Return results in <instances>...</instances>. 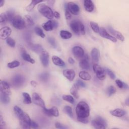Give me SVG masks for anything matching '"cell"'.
<instances>
[{
  "mask_svg": "<svg viewBox=\"0 0 129 129\" xmlns=\"http://www.w3.org/2000/svg\"><path fill=\"white\" fill-rule=\"evenodd\" d=\"M14 110L15 114L20 120L21 126L24 128H30L31 120L28 114L23 111V110L18 106H15L14 107Z\"/></svg>",
  "mask_w": 129,
  "mask_h": 129,
  "instance_id": "obj_1",
  "label": "cell"
},
{
  "mask_svg": "<svg viewBox=\"0 0 129 129\" xmlns=\"http://www.w3.org/2000/svg\"><path fill=\"white\" fill-rule=\"evenodd\" d=\"M77 118H88L90 114V108L88 104L85 101L79 102L76 107Z\"/></svg>",
  "mask_w": 129,
  "mask_h": 129,
  "instance_id": "obj_2",
  "label": "cell"
},
{
  "mask_svg": "<svg viewBox=\"0 0 129 129\" xmlns=\"http://www.w3.org/2000/svg\"><path fill=\"white\" fill-rule=\"evenodd\" d=\"M39 12L45 18L52 19L54 17L53 12L51 9L44 4H39L37 7Z\"/></svg>",
  "mask_w": 129,
  "mask_h": 129,
  "instance_id": "obj_3",
  "label": "cell"
},
{
  "mask_svg": "<svg viewBox=\"0 0 129 129\" xmlns=\"http://www.w3.org/2000/svg\"><path fill=\"white\" fill-rule=\"evenodd\" d=\"M92 125L96 129H105L107 127V123L101 116H97L91 121Z\"/></svg>",
  "mask_w": 129,
  "mask_h": 129,
  "instance_id": "obj_4",
  "label": "cell"
},
{
  "mask_svg": "<svg viewBox=\"0 0 129 129\" xmlns=\"http://www.w3.org/2000/svg\"><path fill=\"white\" fill-rule=\"evenodd\" d=\"M12 24L14 27L19 30L23 29L26 26L24 19H23L20 15H16L15 16L12 21Z\"/></svg>",
  "mask_w": 129,
  "mask_h": 129,
  "instance_id": "obj_5",
  "label": "cell"
},
{
  "mask_svg": "<svg viewBox=\"0 0 129 129\" xmlns=\"http://www.w3.org/2000/svg\"><path fill=\"white\" fill-rule=\"evenodd\" d=\"M93 70L96 74V77L100 80H103L105 79V70L100 66L97 64L93 65Z\"/></svg>",
  "mask_w": 129,
  "mask_h": 129,
  "instance_id": "obj_6",
  "label": "cell"
},
{
  "mask_svg": "<svg viewBox=\"0 0 129 129\" xmlns=\"http://www.w3.org/2000/svg\"><path fill=\"white\" fill-rule=\"evenodd\" d=\"M58 26V23L54 20H49L42 25V28L46 31H50L55 29Z\"/></svg>",
  "mask_w": 129,
  "mask_h": 129,
  "instance_id": "obj_7",
  "label": "cell"
},
{
  "mask_svg": "<svg viewBox=\"0 0 129 129\" xmlns=\"http://www.w3.org/2000/svg\"><path fill=\"white\" fill-rule=\"evenodd\" d=\"M32 101L33 102L38 105L42 107L43 109L45 108V103L43 99L41 98V96L36 92H34L32 94Z\"/></svg>",
  "mask_w": 129,
  "mask_h": 129,
  "instance_id": "obj_8",
  "label": "cell"
},
{
  "mask_svg": "<svg viewBox=\"0 0 129 129\" xmlns=\"http://www.w3.org/2000/svg\"><path fill=\"white\" fill-rule=\"evenodd\" d=\"M25 82V78L20 75H16L12 79V84L15 87H20Z\"/></svg>",
  "mask_w": 129,
  "mask_h": 129,
  "instance_id": "obj_9",
  "label": "cell"
},
{
  "mask_svg": "<svg viewBox=\"0 0 129 129\" xmlns=\"http://www.w3.org/2000/svg\"><path fill=\"white\" fill-rule=\"evenodd\" d=\"M67 7L72 14L77 15L79 14L80 8L77 4L74 2H69L67 5Z\"/></svg>",
  "mask_w": 129,
  "mask_h": 129,
  "instance_id": "obj_10",
  "label": "cell"
},
{
  "mask_svg": "<svg viewBox=\"0 0 129 129\" xmlns=\"http://www.w3.org/2000/svg\"><path fill=\"white\" fill-rule=\"evenodd\" d=\"M89 58L87 55H84L79 62L80 67L83 70H88L90 69V64L89 62Z\"/></svg>",
  "mask_w": 129,
  "mask_h": 129,
  "instance_id": "obj_11",
  "label": "cell"
},
{
  "mask_svg": "<svg viewBox=\"0 0 129 129\" xmlns=\"http://www.w3.org/2000/svg\"><path fill=\"white\" fill-rule=\"evenodd\" d=\"M1 92L4 94L10 95L11 94L10 86L9 83L6 81L1 80Z\"/></svg>",
  "mask_w": 129,
  "mask_h": 129,
  "instance_id": "obj_12",
  "label": "cell"
},
{
  "mask_svg": "<svg viewBox=\"0 0 129 129\" xmlns=\"http://www.w3.org/2000/svg\"><path fill=\"white\" fill-rule=\"evenodd\" d=\"M99 34L100 35L105 38H106L107 39L110 40V41H111L113 42H116L117 41V39L116 38H115L114 37L111 36V35H110L107 32V31L103 28H101L99 30Z\"/></svg>",
  "mask_w": 129,
  "mask_h": 129,
  "instance_id": "obj_13",
  "label": "cell"
},
{
  "mask_svg": "<svg viewBox=\"0 0 129 129\" xmlns=\"http://www.w3.org/2000/svg\"><path fill=\"white\" fill-rule=\"evenodd\" d=\"M12 32L11 29L7 26L2 28L0 30V36L2 39H7Z\"/></svg>",
  "mask_w": 129,
  "mask_h": 129,
  "instance_id": "obj_14",
  "label": "cell"
},
{
  "mask_svg": "<svg viewBox=\"0 0 129 129\" xmlns=\"http://www.w3.org/2000/svg\"><path fill=\"white\" fill-rule=\"evenodd\" d=\"M40 59L44 67H47L49 62V54L45 50L40 53Z\"/></svg>",
  "mask_w": 129,
  "mask_h": 129,
  "instance_id": "obj_15",
  "label": "cell"
},
{
  "mask_svg": "<svg viewBox=\"0 0 129 129\" xmlns=\"http://www.w3.org/2000/svg\"><path fill=\"white\" fill-rule=\"evenodd\" d=\"M43 109L44 112L48 116H53L57 117L59 115L58 110L56 107L53 106L49 109H47L46 108H45Z\"/></svg>",
  "mask_w": 129,
  "mask_h": 129,
  "instance_id": "obj_16",
  "label": "cell"
},
{
  "mask_svg": "<svg viewBox=\"0 0 129 129\" xmlns=\"http://www.w3.org/2000/svg\"><path fill=\"white\" fill-rule=\"evenodd\" d=\"M72 51L76 58H82L84 55V51L83 48L80 46H76L73 48Z\"/></svg>",
  "mask_w": 129,
  "mask_h": 129,
  "instance_id": "obj_17",
  "label": "cell"
},
{
  "mask_svg": "<svg viewBox=\"0 0 129 129\" xmlns=\"http://www.w3.org/2000/svg\"><path fill=\"white\" fill-rule=\"evenodd\" d=\"M63 76L69 81H73L75 77V72L72 69H66L62 72Z\"/></svg>",
  "mask_w": 129,
  "mask_h": 129,
  "instance_id": "obj_18",
  "label": "cell"
},
{
  "mask_svg": "<svg viewBox=\"0 0 129 129\" xmlns=\"http://www.w3.org/2000/svg\"><path fill=\"white\" fill-rule=\"evenodd\" d=\"M91 55L92 60L95 62H98L100 58V52L99 50L96 48H93L91 52Z\"/></svg>",
  "mask_w": 129,
  "mask_h": 129,
  "instance_id": "obj_19",
  "label": "cell"
},
{
  "mask_svg": "<svg viewBox=\"0 0 129 129\" xmlns=\"http://www.w3.org/2000/svg\"><path fill=\"white\" fill-rule=\"evenodd\" d=\"M110 113L113 116L118 117H121L123 116L125 114L126 112L122 109L116 108L114 110L110 111Z\"/></svg>",
  "mask_w": 129,
  "mask_h": 129,
  "instance_id": "obj_20",
  "label": "cell"
},
{
  "mask_svg": "<svg viewBox=\"0 0 129 129\" xmlns=\"http://www.w3.org/2000/svg\"><path fill=\"white\" fill-rule=\"evenodd\" d=\"M108 29L109 30V31L112 34H113L114 36H115L118 39H119L120 41H124V37L123 36V35L120 33L119 31H116L114 29H113L112 27H108Z\"/></svg>",
  "mask_w": 129,
  "mask_h": 129,
  "instance_id": "obj_21",
  "label": "cell"
},
{
  "mask_svg": "<svg viewBox=\"0 0 129 129\" xmlns=\"http://www.w3.org/2000/svg\"><path fill=\"white\" fill-rule=\"evenodd\" d=\"M84 6L86 11L91 12L94 10V6L91 0H85L84 1Z\"/></svg>",
  "mask_w": 129,
  "mask_h": 129,
  "instance_id": "obj_22",
  "label": "cell"
},
{
  "mask_svg": "<svg viewBox=\"0 0 129 129\" xmlns=\"http://www.w3.org/2000/svg\"><path fill=\"white\" fill-rule=\"evenodd\" d=\"M70 27L74 33L76 34H80L79 30V21L74 20L71 21L70 23Z\"/></svg>",
  "mask_w": 129,
  "mask_h": 129,
  "instance_id": "obj_23",
  "label": "cell"
},
{
  "mask_svg": "<svg viewBox=\"0 0 129 129\" xmlns=\"http://www.w3.org/2000/svg\"><path fill=\"white\" fill-rule=\"evenodd\" d=\"M51 59L53 63L57 66L64 67L65 66L64 62L60 58L56 55L52 56Z\"/></svg>",
  "mask_w": 129,
  "mask_h": 129,
  "instance_id": "obj_24",
  "label": "cell"
},
{
  "mask_svg": "<svg viewBox=\"0 0 129 129\" xmlns=\"http://www.w3.org/2000/svg\"><path fill=\"white\" fill-rule=\"evenodd\" d=\"M21 56H22V57L23 58V59H24L25 60H26V61L29 62L32 64L35 63V60L31 57L30 55L29 54H28L26 52V51H25V50L24 49L22 51Z\"/></svg>",
  "mask_w": 129,
  "mask_h": 129,
  "instance_id": "obj_25",
  "label": "cell"
},
{
  "mask_svg": "<svg viewBox=\"0 0 129 129\" xmlns=\"http://www.w3.org/2000/svg\"><path fill=\"white\" fill-rule=\"evenodd\" d=\"M79 76L81 78V79L84 80H87V81L90 80L91 78V76L90 74L86 71H82L80 72L79 74Z\"/></svg>",
  "mask_w": 129,
  "mask_h": 129,
  "instance_id": "obj_26",
  "label": "cell"
},
{
  "mask_svg": "<svg viewBox=\"0 0 129 129\" xmlns=\"http://www.w3.org/2000/svg\"><path fill=\"white\" fill-rule=\"evenodd\" d=\"M43 1H32L30 3V4L26 7V10L27 12H30L35 7V6L38 4H40L41 2H43Z\"/></svg>",
  "mask_w": 129,
  "mask_h": 129,
  "instance_id": "obj_27",
  "label": "cell"
},
{
  "mask_svg": "<svg viewBox=\"0 0 129 129\" xmlns=\"http://www.w3.org/2000/svg\"><path fill=\"white\" fill-rule=\"evenodd\" d=\"M1 101L4 104H8L10 102V98L9 95L3 93L1 92Z\"/></svg>",
  "mask_w": 129,
  "mask_h": 129,
  "instance_id": "obj_28",
  "label": "cell"
},
{
  "mask_svg": "<svg viewBox=\"0 0 129 129\" xmlns=\"http://www.w3.org/2000/svg\"><path fill=\"white\" fill-rule=\"evenodd\" d=\"M24 20L25 22L26 25L28 26H32L34 25V22L32 18L29 15H26L24 16Z\"/></svg>",
  "mask_w": 129,
  "mask_h": 129,
  "instance_id": "obj_29",
  "label": "cell"
},
{
  "mask_svg": "<svg viewBox=\"0 0 129 129\" xmlns=\"http://www.w3.org/2000/svg\"><path fill=\"white\" fill-rule=\"evenodd\" d=\"M60 37L64 39H70L72 37V34L68 31H66V30H61L60 31Z\"/></svg>",
  "mask_w": 129,
  "mask_h": 129,
  "instance_id": "obj_30",
  "label": "cell"
},
{
  "mask_svg": "<svg viewBox=\"0 0 129 129\" xmlns=\"http://www.w3.org/2000/svg\"><path fill=\"white\" fill-rule=\"evenodd\" d=\"M22 95L23 97V102L25 104H29L32 103L31 98L28 93L26 92H23L22 93Z\"/></svg>",
  "mask_w": 129,
  "mask_h": 129,
  "instance_id": "obj_31",
  "label": "cell"
},
{
  "mask_svg": "<svg viewBox=\"0 0 129 129\" xmlns=\"http://www.w3.org/2000/svg\"><path fill=\"white\" fill-rule=\"evenodd\" d=\"M78 88L79 87L76 84H74L70 89L71 93L73 95L74 97H75L76 98H77V99L79 98V94L78 93Z\"/></svg>",
  "mask_w": 129,
  "mask_h": 129,
  "instance_id": "obj_32",
  "label": "cell"
},
{
  "mask_svg": "<svg viewBox=\"0 0 129 129\" xmlns=\"http://www.w3.org/2000/svg\"><path fill=\"white\" fill-rule=\"evenodd\" d=\"M7 17L8 18V20L9 22H12L13 19L15 17V13L14 11L13 10H9L7 12Z\"/></svg>",
  "mask_w": 129,
  "mask_h": 129,
  "instance_id": "obj_33",
  "label": "cell"
},
{
  "mask_svg": "<svg viewBox=\"0 0 129 129\" xmlns=\"http://www.w3.org/2000/svg\"><path fill=\"white\" fill-rule=\"evenodd\" d=\"M32 49L36 53H41L44 49L43 48L42 46L38 44L33 45L32 46Z\"/></svg>",
  "mask_w": 129,
  "mask_h": 129,
  "instance_id": "obj_34",
  "label": "cell"
},
{
  "mask_svg": "<svg viewBox=\"0 0 129 129\" xmlns=\"http://www.w3.org/2000/svg\"><path fill=\"white\" fill-rule=\"evenodd\" d=\"M90 26H91V28H92V29L93 30V31L95 33H99L100 28L97 23H96L94 22L91 21V22H90Z\"/></svg>",
  "mask_w": 129,
  "mask_h": 129,
  "instance_id": "obj_35",
  "label": "cell"
},
{
  "mask_svg": "<svg viewBox=\"0 0 129 129\" xmlns=\"http://www.w3.org/2000/svg\"><path fill=\"white\" fill-rule=\"evenodd\" d=\"M115 83H116V85H117V86H118L119 88H120V89H121V88L126 89V88H128L127 85L126 83H125L122 82V81H121V80H118V79L116 80H115Z\"/></svg>",
  "mask_w": 129,
  "mask_h": 129,
  "instance_id": "obj_36",
  "label": "cell"
},
{
  "mask_svg": "<svg viewBox=\"0 0 129 129\" xmlns=\"http://www.w3.org/2000/svg\"><path fill=\"white\" fill-rule=\"evenodd\" d=\"M35 33L38 35V36H39L40 37H41V38H44L45 37V34L43 33L42 30L39 27H36L35 28Z\"/></svg>",
  "mask_w": 129,
  "mask_h": 129,
  "instance_id": "obj_37",
  "label": "cell"
},
{
  "mask_svg": "<svg viewBox=\"0 0 129 129\" xmlns=\"http://www.w3.org/2000/svg\"><path fill=\"white\" fill-rule=\"evenodd\" d=\"M63 100L69 102L72 104L74 103V99L73 98V96H72L71 95H63L62 97Z\"/></svg>",
  "mask_w": 129,
  "mask_h": 129,
  "instance_id": "obj_38",
  "label": "cell"
},
{
  "mask_svg": "<svg viewBox=\"0 0 129 129\" xmlns=\"http://www.w3.org/2000/svg\"><path fill=\"white\" fill-rule=\"evenodd\" d=\"M19 66H20V62H19V61H18L17 60L13 61L12 62L8 63V64H7L8 67L10 69H13V68L18 67Z\"/></svg>",
  "mask_w": 129,
  "mask_h": 129,
  "instance_id": "obj_39",
  "label": "cell"
},
{
  "mask_svg": "<svg viewBox=\"0 0 129 129\" xmlns=\"http://www.w3.org/2000/svg\"><path fill=\"white\" fill-rule=\"evenodd\" d=\"M64 110L65 112L71 118L73 117V114L72 109L70 106H66L64 107Z\"/></svg>",
  "mask_w": 129,
  "mask_h": 129,
  "instance_id": "obj_40",
  "label": "cell"
},
{
  "mask_svg": "<svg viewBox=\"0 0 129 129\" xmlns=\"http://www.w3.org/2000/svg\"><path fill=\"white\" fill-rule=\"evenodd\" d=\"M116 92L115 88L113 86H110L107 89V93L109 96L114 94Z\"/></svg>",
  "mask_w": 129,
  "mask_h": 129,
  "instance_id": "obj_41",
  "label": "cell"
},
{
  "mask_svg": "<svg viewBox=\"0 0 129 129\" xmlns=\"http://www.w3.org/2000/svg\"><path fill=\"white\" fill-rule=\"evenodd\" d=\"M79 30L80 34L82 35H84L85 34L84 26L83 23L80 21H79Z\"/></svg>",
  "mask_w": 129,
  "mask_h": 129,
  "instance_id": "obj_42",
  "label": "cell"
},
{
  "mask_svg": "<svg viewBox=\"0 0 129 129\" xmlns=\"http://www.w3.org/2000/svg\"><path fill=\"white\" fill-rule=\"evenodd\" d=\"M6 42L10 46L12 47H14L15 46V41L11 37H9L6 39Z\"/></svg>",
  "mask_w": 129,
  "mask_h": 129,
  "instance_id": "obj_43",
  "label": "cell"
},
{
  "mask_svg": "<svg viewBox=\"0 0 129 129\" xmlns=\"http://www.w3.org/2000/svg\"><path fill=\"white\" fill-rule=\"evenodd\" d=\"M8 20V18L6 14L4 13H1L0 15V22L2 24H5Z\"/></svg>",
  "mask_w": 129,
  "mask_h": 129,
  "instance_id": "obj_44",
  "label": "cell"
},
{
  "mask_svg": "<svg viewBox=\"0 0 129 129\" xmlns=\"http://www.w3.org/2000/svg\"><path fill=\"white\" fill-rule=\"evenodd\" d=\"M48 41L50 44V45L54 48H56L57 46L56 42L55 39L53 37H49L48 38Z\"/></svg>",
  "mask_w": 129,
  "mask_h": 129,
  "instance_id": "obj_45",
  "label": "cell"
},
{
  "mask_svg": "<svg viewBox=\"0 0 129 129\" xmlns=\"http://www.w3.org/2000/svg\"><path fill=\"white\" fill-rule=\"evenodd\" d=\"M65 16L67 20H70L72 18V15L69 9H68L67 5L65 6Z\"/></svg>",
  "mask_w": 129,
  "mask_h": 129,
  "instance_id": "obj_46",
  "label": "cell"
},
{
  "mask_svg": "<svg viewBox=\"0 0 129 129\" xmlns=\"http://www.w3.org/2000/svg\"><path fill=\"white\" fill-rule=\"evenodd\" d=\"M49 77V75L47 73H43L40 75L39 78L40 80H41L42 81H47Z\"/></svg>",
  "mask_w": 129,
  "mask_h": 129,
  "instance_id": "obj_47",
  "label": "cell"
},
{
  "mask_svg": "<svg viewBox=\"0 0 129 129\" xmlns=\"http://www.w3.org/2000/svg\"><path fill=\"white\" fill-rule=\"evenodd\" d=\"M105 72L107 73V74L109 75V76L110 77V78L112 79H114L115 78V75L114 74V73L113 72H112L110 70H109V69H105Z\"/></svg>",
  "mask_w": 129,
  "mask_h": 129,
  "instance_id": "obj_48",
  "label": "cell"
},
{
  "mask_svg": "<svg viewBox=\"0 0 129 129\" xmlns=\"http://www.w3.org/2000/svg\"><path fill=\"white\" fill-rule=\"evenodd\" d=\"M78 87H86V84L82 81L80 80H78L77 81H76V83L75 84Z\"/></svg>",
  "mask_w": 129,
  "mask_h": 129,
  "instance_id": "obj_49",
  "label": "cell"
},
{
  "mask_svg": "<svg viewBox=\"0 0 129 129\" xmlns=\"http://www.w3.org/2000/svg\"><path fill=\"white\" fill-rule=\"evenodd\" d=\"M55 126L56 128H59V129H66V128H68L67 126L61 124L59 122H56L55 123Z\"/></svg>",
  "mask_w": 129,
  "mask_h": 129,
  "instance_id": "obj_50",
  "label": "cell"
},
{
  "mask_svg": "<svg viewBox=\"0 0 129 129\" xmlns=\"http://www.w3.org/2000/svg\"><path fill=\"white\" fill-rule=\"evenodd\" d=\"M78 121L83 123H87L89 122L88 118H77Z\"/></svg>",
  "mask_w": 129,
  "mask_h": 129,
  "instance_id": "obj_51",
  "label": "cell"
},
{
  "mask_svg": "<svg viewBox=\"0 0 129 129\" xmlns=\"http://www.w3.org/2000/svg\"><path fill=\"white\" fill-rule=\"evenodd\" d=\"M30 127H32L33 128H36L38 127V125L34 120H31L30 122Z\"/></svg>",
  "mask_w": 129,
  "mask_h": 129,
  "instance_id": "obj_52",
  "label": "cell"
},
{
  "mask_svg": "<svg viewBox=\"0 0 129 129\" xmlns=\"http://www.w3.org/2000/svg\"><path fill=\"white\" fill-rule=\"evenodd\" d=\"M6 125V123L4 121V120L3 119V116L2 114L0 115V127L2 128L3 126H4Z\"/></svg>",
  "mask_w": 129,
  "mask_h": 129,
  "instance_id": "obj_53",
  "label": "cell"
},
{
  "mask_svg": "<svg viewBox=\"0 0 129 129\" xmlns=\"http://www.w3.org/2000/svg\"><path fill=\"white\" fill-rule=\"evenodd\" d=\"M53 15H54V17L55 18L59 19V18H60V14H59V13L58 12H57V11L54 12L53 13Z\"/></svg>",
  "mask_w": 129,
  "mask_h": 129,
  "instance_id": "obj_54",
  "label": "cell"
},
{
  "mask_svg": "<svg viewBox=\"0 0 129 129\" xmlns=\"http://www.w3.org/2000/svg\"><path fill=\"white\" fill-rule=\"evenodd\" d=\"M68 61L71 64H74L75 63V60L73 59V58L70 57L69 58H68Z\"/></svg>",
  "mask_w": 129,
  "mask_h": 129,
  "instance_id": "obj_55",
  "label": "cell"
},
{
  "mask_svg": "<svg viewBox=\"0 0 129 129\" xmlns=\"http://www.w3.org/2000/svg\"><path fill=\"white\" fill-rule=\"evenodd\" d=\"M30 83H31V85L32 86H33V87H36V85H37V83H36V82H35L34 81H31V82H30Z\"/></svg>",
  "mask_w": 129,
  "mask_h": 129,
  "instance_id": "obj_56",
  "label": "cell"
},
{
  "mask_svg": "<svg viewBox=\"0 0 129 129\" xmlns=\"http://www.w3.org/2000/svg\"><path fill=\"white\" fill-rule=\"evenodd\" d=\"M4 3H5V1H1L0 2V7H2L4 5Z\"/></svg>",
  "mask_w": 129,
  "mask_h": 129,
  "instance_id": "obj_57",
  "label": "cell"
},
{
  "mask_svg": "<svg viewBox=\"0 0 129 129\" xmlns=\"http://www.w3.org/2000/svg\"><path fill=\"white\" fill-rule=\"evenodd\" d=\"M128 98H127V99H126V100L125 101V103H126V104H127V105H128Z\"/></svg>",
  "mask_w": 129,
  "mask_h": 129,
  "instance_id": "obj_58",
  "label": "cell"
}]
</instances>
